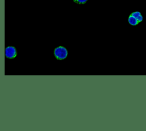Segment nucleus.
Returning a JSON list of instances; mask_svg holds the SVG:
<instances>
[{
  "mask_svg": "<svg viewBox=\"0 0 146 131\" xmlns=\"http://www.w3.org/2000/svg\"><path fill=\"white\" fill-rule=\"evenodd\" d=\"M128 22L132 26H136L139 23L138 20L135 17H134L131 15H130L129 17H128Z\"/></svg>",
  "mask_w": 146,
  "mask_h": 131,
  "instance_id": "3",
  "label": "nucleus"
},
{
  "mask_svg": "<svg viewBox=\"0 0 146 131\" xmlns=\"http://www.w3.org/2000/svg\"><path fill=\"white\" fill-rule=\"evenodd\" d=\"M74 1L76 3L84 4L87 1V0H74Z\"/></svg>",
  "mask_w": 146,
  "mask_h": 131,
  "instance_id": "5",
  "label": "nucleus"
},
{
  "mask_svg": "<svg viewBox=\"0 0 146 131\" xmlns=\"http://www.w3.org/2000/svg\"><path fill=\"white\" fill-rule=\"evenodd\" d=\"M17 50L13 46H8L5 50V56L8 59H13L17 56Z\"/></svg>",
  "mask_w": 146,
  "mask_h": 131,
  "instance_id": "2",
  "label": "nucleus"
},
{
  "mask_svg": "<svg viewBox=\"0 0 146 131\" xmlns=\"http://www.w3.org/2000/svg\"><path fill=\"white\" fill-rule=\"evenodd\" d=\"M54 55L56 59L63 60L67 58L68 51L64 47L59 46L55 48L54 51Z\"/></svg>",
  "mask_w": 146,
  "mask_h": 131,
  "instance_id": "1",
  "label": "nucleus"
},
{
  "mask_svg": "<svg viewBox=\"0 0 146 131\" xmlns=\"http://www.w3.org/2000/svg\"><path fill=\"white\" fill-rule=\"evenodd\" d=\"M131 15L133 16L134 17H135L139 22H141L143 21V16L141 15V13L139 11H135L132 13L131 14Z\"/></svg>",
  "mask_w": 146,
  "mask_h": 131,
  "instance_id": "4",
  "label": "nucleus"
}]
</instances>
